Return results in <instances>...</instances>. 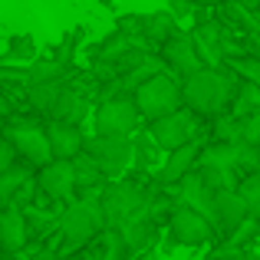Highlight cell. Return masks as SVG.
<instances>
[{
  "label": "cell",
  "mask_w": 260,
  "mask_h": 260,
  "mask_svg": "<svg viewBox=\"0 0 260 260\" xmlns=\"http://www.w3.org/2000/svg\"><path fill=\"white\" fill-rule=\"evenodd\" d=\"M181 95L188 102V109H194L198 115H217L224 106H231L234 86H231V79L217 66H201L198 73H191L184 79Z\"/></svg>",
  "instance_id": "obj_1"
},
{
  "label": "cell",
  "mask_w": 260,
  "mask_h": 260,
  "mask_svg": "<svg viewBox=\"0 0 260 260\" xmlns=\"http://www.w3.org/2000/svg\"><path fill=\"white\" fill-rule=\"evenodd\" d=\"M181 102H184V95H181V89H178V83L172 76L155 73V76H148L142 86H135V106H139L142 119H148V122L181 109Z\"/></svg>",
  "instance_id": "obj_2"
},
{
  "label": "cell",
  "mask_w": 260,
  "mask_h": 260,
  "mask_svg": "<svg viewBox=\"0 0 260 260\" xmlns=\"http://www.w3.org/2000/svg\"><path fill=\"white\" fill-rule=\"evenodd\" d=\"M99 208H102V221H106L109 228H122L128 217H135L145 208V194H142V188L132 184V181H115V184L106 188Z\"/></svg>",
  "instance_id": "obj_3"
},
{
  "label": "cell",
  "mask_w": 260,
  "mask_h": 260,
  "mask_svg": "<svg viewBox=\"0 0 260 260\" xmlns=\"http://www.w3.org/2000/svg\"><path fill=\"white\" fill-rule=\"evenodd\" d=\"M194 132H198V112L194 109H175V112L161 115V119H155L152 125H148V135H152L165 152L194 142Z\"/></svg>",
  "instance_id": "obj_4"
},
{
  "label": "cell",
  "mask_w": 260,
  "mask_h": 260,
  "mask_svg": "<svg viewBox=\"0 0 260 260\" xmlns=\"http://www.w3.org/2000/svg\"><path fill=\"white\" fill-rule=\"evenodd\" d=\"M142 112L135 106V95H115L95 109V135H128L135 132Z\"/></svg>",
  "instance_id": "obj_5"
},
{
  "label": "cell",
  "mask_w": 260,
  "mask_h": 260,
  "mask_svg": "<svg viewBox=\"0 0 260 260\" xmlns=\"http://www.w3.org/2000/svg\"><path fill=\"white\" fill-rule=\"evenodd\" d=\"M86 155L102 168V175L115 178L132 161V142L128 135H92L86 142Z\"/></svg>",
  "instance_id": "obj_6"
},
{
  "label": "cell",
  "mask_w": 260,
  "mask_h": 260,
  "mask_svg": "<svg viewBox=\"0 0 260 260\" xmlns=\"http://www.w3.org/2000/svg\"><path fill=\"white\" fill-rule=\"evenodd\" d=\"M102 224H106L102 221V208H95L92 201H79V204H70V208L63 211L59 231H63L70 247H83L86 241H92V234Z\"/></svg>",
  "instance_id": "obj_7"
},
{
  "label": "cell",
  "mask_w": 260,
  "mask_h": 260,
  "mask_svg": "<svg viewBox=\"0 0 260 260\" xmlns=\"http://www.w3.org/2000/svg\"><path fill=\"white\" fill-rule=\"evenodd\" d=\"M172 237L181 247H201V244H208L211 241V234H214V224L208 221L204 214H198L194 208H178L175 214H172Z\"/></svg>",
  "instance_id": "obj_8"
},
{
  "label": "cell",
  "mask_w": 260,
  "mask_h": 260,
  "mask_svg": "<svg viewBox=\"0 0 260 260\" xmlns=\"http://www.w3.org/2000/svg\"><path fill=\"white\" fill-rule=\"evenodd\" d=\"M46 132V142H50V152L53 158H79L86 148V139H83V128L76 125V122H66V119H53L50 125L43 128Z\"/></svg>",
  "instance_id": "obj_9"
},
{
  "label": "cell",
  "mask_w": 260,
  "mask_h": 260,
  "mask_svg": "<svg viewBox=\"0 0 260 260\" xmlns=\"http://www.w3.org/2000/svg\"><path fill=\"white\" fill-rule=\"evenodd\" d=\"M161 56H165V63L172 66L178 76L188 79L191 73H198L204 66V59L198 56V46L191 37H184V33H175V37H168L165 43H161Z\"/></svg>",
  "instance_id": "obj_10"
},
{
  "label": "cell",
  "mask_w": 260,
  "mask_h": 260,
  "mask_svg": "<svg viewBox=\"0 0 260 260\" xmlns=\"http://www.w3.org/2000/svg\"><path fill=\"white\" fill-rule=\"evenodd\" d=\"M250 217V211H247V204H244V198L237 194V188H221L217 191V198H214V228H221V231H237L244 221Z\"/></svg>",
  "instance_id": "obj_11"
},
{
  "label": "cell",
  "mask_w": 260,
  "mask_h": 260,
  "mask_svg": "<svg viewBox=\"0 0 260 260\" xmlns=\"http://www.w3.org/2000/svg\"><path fill=\"white\" fill-rule=\"evenodd\" d=\"M214 198H217V191L211 188L198 172H188L181 178V204L194 208L198 214H204L211 224H214Z\"/></svg>",
  "instance_id": "obj_12"
},
{
  "label": "cell",
  "mask_w": 260,
  "mask_h": 260,
  "mask_svg": "<svg viewBox=\"0 0 260 260\" xmlns=\"http://www.w3.org/2000/svg\"><path fill=\"white\" fill-rule=\"evenodd\" d=\"M40 188L50 198H70L73 188H76V168L66 158H53L50 165H43L40 172Z\"/></svg>",
  "instance_id": "obj_13"
},
{
  "label": "cell",
  "mask_w": 260,
  "mask_h": 260,
  "mask_svg": "<svg viewBox=\"0 0 260 260\" xmlns=\"http://www.w3.org/2000/svg\"><path fill=\"white\" fill-rule=\"evenodd\" d=\"M7 139L13 142L23 158H30L33 165H50L53 152H50V142H46V132H33V128H13Z\"/></svg>",
  "instance_id": "obj_14"
},
{
  "label": "cell",
  "mask_w": 260,
  "mask_h": 260,
  "mask_svg": "<svg viewBox=\"0 0 260 260\" xmlns=\"http://www.w3.org/2000/svg\"><path fill=\"white\" fill-rule=\"evenodd\" d=\"M198 158H201V148H198L194 142H188V145H181V148H172V152H168V158H165V165H161V175H158L161 184L181 181V178L198 165Z\"/></svg>",
  "instance_id": "obj_15"
},
{
  "label": "cell",
  "mask_w": 260,
  "mask_h": 260,
  "mask_svg": "<svg viewBox=\"0 0 260 260\" xmlns=\"http://www.w3.org/2000/svg\"><path fill=\"white\" fill-rule=\"evenodd\" d=\"M26 244V221L17 208H7L0 214V250L4 254H17Z\"/></svg>",
  "instance_id": "obj_16"
},
{
  "label": "cell",
  "mask_w": 260,
  "mask_h": 260,
  "mask_svg": "<svg viewBox=\"0 0 260 260\" xmlns=\"http://www.w3.org/2000/svg\"><path fill=\"white\" fill-rule=\"evenodd\" d=\"M119 237H122V244H125L128 254H132V250H142V247H145V244L155 237V224H152V217L139 211L135 217H128V221L122 224V234H119Z\"/></svg>",
  "instance_id": "obj_17"
},
{
  "label": "cell",
  "mask_w": 260,
  "mask_h": 260,
  "mask_svg": "<svg viewBox=\"0 0 260 260\" xmlns=\"http://www.w3.org/2000/svg\"><path fill=\"white\" fill-rule=\"evenodd\" d=\"M191 40H194L198 46V56L204 59V66H221V37H217V26L214 23H201L194 33H191Z\"/></svg>",
  "instance_id": "obj_18"
},
{
  "label": "cell",
  "mask_w": 260,
  "mask_h": 260,
  "mask_svg": "<svg viewBox=\"0 0 260 260\" xmlns=\"http://www.w3.org/2000/svg\"><path fill=\"white\" fill-rule=\"evenodd\" d=\"M231 106H234V115H237L241 122L250 119V115H257V112H260V86L244 79V83L237 86V92H234V99H231Z\"/></svg>",
  "instance_id": "obj_19"
},
{
  "label": "cell",
  "mask_w": 260,
  "mask_h": 260,
  "mask_svg": "<svg viewBox=\"0 0 260 260\" xmlns=\"http://www.w3.org/2000/svg\"><path fill=\"white\" fill-rule=\"evenodd\" d=\"M142 33H145L152 43H165L168 37H175V33H178V30H175V17H172L168 10L148 13V17H145V30H142Z\"/></svg>",
  "instance_id": "obj_20"
},
{
  "label": "cell",
  "mask_w": 260,
  "mask_h": 260,
  "mask_svg": "<svg viewBox=\"0 0 260 260\" xmlns=\"http://www.w3.org/2000/svg\"><path fill=\"white\" fill-rule=\"evenodd\" d=\"M26 181H30V168L26 165H10L4 175H0V201H10Z\"/></svg>",
  "instance_id": "obj_21"
},
{
  "label": "cell",
  "mask_w": 260,
  "mask_h": 260,
  "mask_svg": "<svg viewBox=\"0 0 260 260\" xmlns=\"http://www.w3.org/2000/svg\"><path fill=\"white\" fill-rule=\"evenodd\" d=\"M158 152H161V145L152 139V135H135L132 158H135V165H139V168H152L155 161H158Z\"/></svg>",
  "instance_id": "obj_22"
},
{
  "label": "cell",
  "mask_w": 260,
  "mask_h": 260,
  "mask_svg": "<svg viewBox=\"0 0 260 260\" xmlns=\"http://www.w3.org/2000/svg\"><path fill=\"white\" fill-rule=\"evenodd\" d=\"M53 115H56V119H66V122H79V119L86 115V99H83V95H76V92H66V89H63V95H59Z\"/></svg>",
  "instance_id": "obj_23"
},
{
  "label": "cell",
  "mask_w": 260,
  "mask_h": 260,
  "mask_svg": "<svg viewBox=\"0 0 260 260\" xmlns=\"http://www.w3.org/2000/svg\"><path fill=\"white\" fill-rule=\"evenodd\" d=\"M237 194L244 198V204H247L250 217H260V172L244 175V181L237 184Z\"/></svg>",
  "instance_id": "obj_24"
},
{
  "label": "cell",
  "mask_w": 260,
  "mask_h": 260,
  "mask_svg": "<svg viewBox=\"0 0 260 260\" xmlns=\"http://www.w3.org/2000/svg\"><path fill=\"white\" fill-rule=\"evenodd\" d=\"M59 95H63V89L56 86V79L53 83H33L30 86V102L37 109H56V102H59Z\"/></svg>",
  "instance_id": "obj_25"
},
{
  "label": "cell",
  "mask_w": 260,
  "mask_h": 260,
  "mask_svg": "<svg viewBox=\"0 0 260 260\" xmlns=\"http://www.w3.org/2000/svg\"><path fill=\"white\" fill-rule=\"evenodd\" d=\"M7 53H10L13 59H33L37 56V40H33L30 33H17V37L7 40Z\"/></svg>",
  "instance_id": "obj_26"
},
{
  "label": "cell",
  "mask_w": 260,
  "mask_h": 260,
  "mask_svg": "<svg viewBox=\"0 0 260 260\" xmlns=\"http://www.w3.org/2000/svg\"><path fill=\"white\" fill-rule=\"evenodd\" d=\"M59 76V66L56 63H37L30 73H26V83H53V79Z\"/></svg>",
  "instance_id": "obj_27"
},
{
  "label": "cell",
  "mask_w": 260,
  "mask_h": 260,
  "mask_svg": "<svg viewBox=\"0 0 260 260\" xmlns=\"http://www.w3.org/2000/svg\"><path fill=\"white\" fill-rule=\"evenodd\" d=\"M234 70L241 73L247 83H257V86H260V59H237Z\"/></svg>",
  "instance_id": "obj_28"
},
{
  "label": "cell",
  "mask_w": 260,
  "mask_h": 260,
  "mask_svg": "<svg viewBox=\"0 0 260 260\" xmlns=\"http://www.w3.org/2000/svg\"><path fill=\"white\" fill-rule=\"evenodd\" d=\"M13 155H17V148H13V142L7 139V135H0V175H4L7 168L13 165Z\"/></svg>",
  "instance_id": "obj_29"
},
{
  "label": "cell",
  "mask_w": 260,
  "mask_h": 260,
  "mask_svg": "<svg viewBox=\"0 0 260 260\" xmlns=\"http://www.w3.org/2000/svg\"><path fill=\"white\" fill-rule=\"evenodd\" d=\"M244 139L260 148V112L250 115V119H244Z\"/></svg>",
  "instance_id": "obj_30"
},
{
  "label": "cell",
  "mask_w": 260,
  "mask_h": 260,
  "mask_svg": "<svg viewBox=\"0 0 260 260\" xmlns=\"http://www.w3.org/2000/svg\"><path fill=\"white\" fill-rule=\"evenodd\" d=\"M122 250H125L122 237H112V244H109V250H106V257H102V260H122Z\"/></svg>",
  "instance_id": "obj_31"
},
{
  "label": "cell",
  "mask_w": 260,
  "mask_h": 260,
  "mask_svg": "<svg viewBox=\"0 0 260 260\" xmlns=\"http://www.w3.org/2000/svg\"><path fill=\"white\" fill-rule=\"evenodd\" d=\"M234 4H237V7H244V10H254V13L260 10V0H234Z\"/></svg>",
  "instance_id": "obj_32"
},
{
  "label": "cell",
  "mask_w": 260,
  "mask_h": 260,
  "mask_svg": "<svg viewBox=\"0 0 260 260\" xmlns=\"http://www.w3.org/2000/svg\"><path fill=\"white\" fill-rule=\"evenodd\" d=\"M191 4H201V7H214V4H224V0H191Z\"/></svg>",
  "instance_id": "obj_33"
},
{
  "label": "cell",
  "mask_w": 260,
  "mask_h": 260,
  "mask_svg": "<svg viewBox=\"0 0 260 260\" xmlns=\"http://www.w3.org/2000/svg\"><path fill=\"white\" fill-rule=\"evenodd\" d=\"M4 119H7V102L0 99V125H4Z\"/></svg>",
  "instance_id": "obj_34"
},
{
  "label": "cell",
  "mask_w": 260,
  "mask_h": 260,
  "mask_svg": "<svg viewBox=\"0 0 260 260\" xmlns=\"http://www.w3.org/2000/svg\"><path fill=\"white\" fill-rule=\"evenodd\" d=\"M99 4H106V7H109V4H115V0H99Z\"/></svg>",
  "instance_id": "obj_35"
},
{
  "label": "cell",
  "mask_w": 260,
  "mask_h": 260,
  "mask_svg": "<svg viewBox=\"0 0 260 260\" xmlns=\"http://www.w3.org/2000/svg\"><path fill=\"white\" fill-rule=\"evenodd\" d=\"M257 13H260V10H257Z\"/></svg>",
  "instance_id": "obj_36"
}]
</instances>
